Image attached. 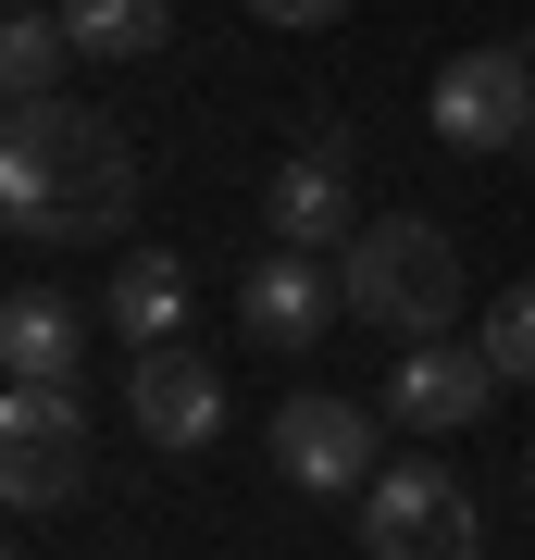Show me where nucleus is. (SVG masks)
I'll use <instances>...</instances> for the list:
<instances>
[{
  "mask_svg": "<svg viewBox=\"0 0 535 560\" xmlns=\"http://www.w3.org/2000/svg\"><path fill=\"white\" fill-rule=\"evenodd\" d=\"M62 38L75 62H150L175 38V0H62Z\"/></svg>",
  "mask_w": 535,
  "mask_h": 560,
  "instance_id": "nucleus-13",
  "label": "nucleus"
},
{
  "mask_svg": "<svg viewBox=\"0 0 535 560\" xmlns=\"http://www.w3.org/2000/svg\"><path fill=\"white\" fill-rule=\"evenodd\" d=\"M88 361V312L62 300V287H13V312H0V374L13 386H75Z\"/></svg>",
  "mask_w": 535,
  "mask_h": 560,
  "instance_id": "nucleus-11",
  "label": "nucleus"
},
{
  "mask_svg": "<svg viewBox=\"0 0 535 560\" xmlns=\"http://www.w3.org/2000/svg\"><path fill=\"white\" fill-rule=\"evenodd\" d=\"M474 337H486V361H498V374H511V386H535V275H523V287H498Z\"/></svg>",
  "mask_w": 535,
  "mask_h": 560,
  "instance_id": "nucleus-15",
  "label": "nucleus"
},
{
  "mask_svg": "<svg viewBox=\"0 0 535 560\" xmlns=\"http://www.w3.org/2000/svg\"><path fill=\"white\" fill-rule=\"evenodd\" d=\"M62 62H75L62 0H13V25H0V75H13V101H62Z\"/></svg>",
  "mask_w": 535,
  "mask_h": 560,
  "instance_id": "nucleus-14",
  "label": "nucleus"
},
{
  "mask_svg": "<svg viewBox=\"0 0 535 560\" xmlns=\"http://www.w3.org/2000/svg\"><path fill=\"white\" fill-rule=\"evenodd\" d=\"M449 150H535V50H461L423 88Z\"/></svg>",
  "mask_w": 535,
  "mask_h": 560,
  "instance_id": "nucleus-5",
  "label": "nucleus"
},
{
  "mask_svg": "<svg viewBox=\"0 0 535 560\" xmlns=\"http://www.w3.org/2000/svg\"><path fill=\"white\" fill-rule=\"evenodd\" d=\"M275 474L299 486V499H361V486L386 474V460H374V411L337 399V386L287 399V411H275Z\"/></svg>",
  "mask_w": 535,
  "mask_h": 560,
  "instance_id": "nucleus-6",
  "label": "nucleus"
},
{
  "mask_svg": "<svg viewBox=\"0 0 535 560\" xmlns=\"http://www.w3.org/2000/svg\"><path fill=\"white\" fill-rule=\"evenodd\" d=\"M498 361L486 337H437V349H398V374H386V423H411V436H449V423H474L498 399Z\"/></svg>",
  "mask_w": 535,
  "mask_h": 560,
  "instance_id": "nucleus-8",
  "label": "nucleus"
},
{
  "mask_svg": "<svg viewBox=\"0 0 535 560\" xmlns=\"http://www.w3.org/2000/svg\"><path fill=\"white\" fill-rule=\"evenodd\" d=\"M361 548L374 560H486V511L449 460H386L361 486Z\"/></svg>",
  "mask_w": 535,
  "mask_h": 560,
  "instance_id": "nucleus-3",
  "label": "nucleus"
},
{
  "mask_svg": "<svg viewBox=\"0 0 535 560\" xmlns=\"http://www.w3.org/2000/svg\"><path fill=\"white\" fill-rule=\"evenodd\" d=\"M523 50H535V38H523Z\"/></svg>",
  "mask_w": 535,
  "mask_h": 560,
  "instance_id": "nucleus-18",
  "label": "nucleus"
},
{
  "mask_svg": "<svg viewBox=\"0 0 535 560\" xmlns=\"http://www.w3.org/2000/svg\"><path fill=\"white\" fill-rule=\"evenodd\" d=\"M523 486H535V460H523Z\"/></svg>",
  "mask_w": 535,
  "mask_h": 560,
  "instance_id": "nucleus-17",
  "label": "nucleus"
},
{
  "mask_svg": "<svg viewBox=\"0 0 535 560\" xmlns=\"http://www.w3.org/2000/svg\"><path fill=\"white\" fill-rule=\"evenodd\" d=\"M0 499L13 511L88 499V399L75 386H0Z\"/></svg>",
  "mask_w": 535,
  "mask_h": 560,
  "instance_id": "nucleus-4",
  "label": "nucleus"
},
{
  "mask_svg": "<svg viewBox=\"0 0 535 560\" xmlns=\"http://www.w3.org/2000/svg\"><path fill=\"white\" fill-rule=\"evenodd\" d=\"M138 212V150L113 138V113L88 101H13L0 138V224L25 249H100Z\"/></svg>",
  "mask_w": 535,
  "mask_h": 560,
  "instance_id": "nucleus-1",
  "label": "nucleus"
},
{
  "mask_svg": "<svg viewBox=\"0 0 535 560\" xmlns=\"http://www.w3.org/2000/svg\"><path fill=\"white\" fill-rule=\"evenodd\" d=\"M249 13H261V25H337L349 0H249Z\"/></svg>",
  "mask_w": 535,
  "mask_h": 560,
  "instance_id": "nucleus-16",
  "label": "nucleus"
},
{
  "mask_svg": "<svg viewBox=\"0 0 535 560\" xmlns=\"http://www.w3.org/2000/svg\"><path fill=\"white\" fill-rule=\"evenodd\" d=\"M125 411H138V436H150V448H212V423H224V374H212L187 337H175V349H138V374H125Z\"/></svg>",
  "mask_w": 535,
  "mask_h": 560,
  "instance_id": "nucleus-9",
  "label": "nucleus"
},
{
  "mask_svg": "<svg viewBox=\"0 0 535 560\" xmlns=\"http://www.w3.org/2000/svg\"><path fill=\"white\" fill-rule=\"evenodd\" d=\"M261 212H275V249H349L361 224H374V212L349 200V175H337V138L287 150V162H275V187H261Z\"/></svg>",
  "mask_w": 535,
  "mask_h": 560,
  "instance_id": "nucleus-10",
  "label": "nucleus"
},
{
  "mask_svg": "<svg viewBox=\"0 0 535 560\" xmlns=\"http://www.w3.org/2000/svg\"><path fill=\"white\" fill-rule=\"evenodd\" d=\"M187 300H199V287H187L175 249H125V275L100 287V324H113L125 349H175L187 337Z\"/></svg>",
  "mask_w": 535,
  "mask_h": 560,
  "instance_id": "nucleus-12",
  "label": "nucleus"
},
{
  "mask_svg": "<svg viewBox=\"0 0 535 560\" xmlns=\"http://www.w3.org/2000/svg\"><path fill=\"white\" fill-rule=\"evenodd\" d=\"M237 324H249L261 349H312L324 324H349V287H337L324 249H261L249 287H237Z\"/></svg>",
  "mask_w": 535,
  "mask_h": 560,
  "instance_id": "nucleus-7",
  "label": "nucleus"
},
{
  "mask_svg": "<svg viewBox=\"0 0 535 560\" xmlns=\"http://www.w3.org/2000/svg\"><path fill=\"white\" fill-rule=\"evenodd\" d=\"M337 287H349V324H374L398 349L461 337V249H449V224H423V212H374L337 249Z\"/></svg>",
  "mask_w": 535,
  "mask_h": 560,
  "instance_id": "nucleus-2",
  "label": "nucleus"
}]
</instances>
